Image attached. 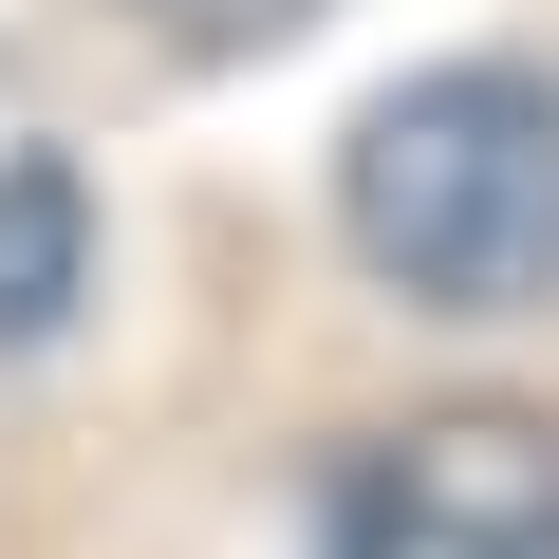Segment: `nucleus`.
<instances>
[{"label":"nucleus","mask_w":559,"mask_h":559,"mask_svg":"<svg viewBox=\"0 0 559 559\" xmlns=\"http://www.w3.org/2000/svg\"><path fill=\"white\" fill-rule=\"evenodd\" d=\"M336 205H355V261L411 318H522V299H559V75L448 57V75L373 94L355 150H336Z\"/></svg>","instance_id":"nucleus-1"},{"label":"nucleus","mask_w":559,"mask_h":559,"mask_svg":"<svg viewBox=\"0 0 559 559\" xmlns=\"http://www.w3.org/2000/svg\"><path fill=\"white\" fill-rule=\"evenodd\" d=\"M336 559H559V429L540 411H429L355 448Z\"/></svg>","instance_id":"nucleus-2"},{"label":"nucleus","mask_w":559,"mask_h":559,"mask_svg":"<svg viewBox=\"0 0 559 559\" xmlns=\"http://www.w3.org/2000/svg\"><path fill=\"white\" fill-rule=\"evenodd\" d=\"M75 299H94V187L57 150H20V168H0V355L57 336Z\"/></svg>","instance_id":"nucleus-3"},{"label":"nucleus","mask_w":559,"mask_h":559,"mask_svg":"<svg viewBox=\"0 0 559 559\" xmlns=\"http://www.w3.org/2000/svg\"><path fill=\"white\" fill-rule=\"evenodd\" d=\"M131 20H150L168 57H261V38H299L318 0H131Z\"/></svg>","instance_id":"nucleus-4"}]
</instances>
